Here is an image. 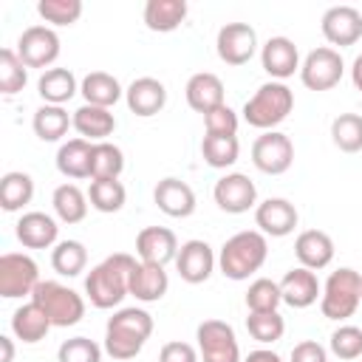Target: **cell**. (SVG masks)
<instances>
[{
	"label": "cell",
	"instance_id": "cell-1",
	"mask_svg": "<svg viewBox=\"0 0 362 362\" xmlns=\"http://www.w3.org/2000/svg\"><path fill=\"white\" fill-rule=\"evenodd\" d=\"M136 269V257L116 252L90 269L85 277V294L93 308H113L130 294V274Z\"/></svg>",
	"mask_w": 362,
	"mask_h": 362
},
{
	"label": "cell",
	"instance_id": "cell-2",
	"mask_svg": "<svg viewBox=\"0 0 362 362\" xmlns=\"http://www.w3.org/2000/svg\"><path fill=\"white\" fill-rule=\"evenodd\" d=\"M153 334V317L144 308H119L105 325V351L116 362H127L141 354Z\"/></svg>",
	"mask_w": 362,
	"mask_h": 362
},
{
	"label": "cell",
	"instance_id": "cell-3",
	"mask_svg": "<svg viewBox=\"0 0 362 362\" xmlns=\"http://www.w3.org/2000/svg\"><path fill=\"white\" fill-rule=\"evenodd\" d=\"M269 257V243H266V235L257 232V229H243V232H235L223 246H221V255H218V266H221V274L229 277V280H246L249 274H255Z\"/></svg>",
	"mask_w": 362,
	"mask_h": 362
},
{
	"label": "cell",
	"instance_id": "cell-4",
	"mask_svg": "<svg viewBox=\"0 0 362 362\" xmlns=\"http://www.w3.org/2000/svg\"><path fill=\"white\" fill-rule=\"evenodd\" d=\"M291 107H294L291 88L272 79V82L260 85L252 99H246L243 119H246V124H252V127H257V130L266 133V130H274L291 113Z\"/></svg>",
	"mask_w": 362,
	"mask_h": 362
},
{
	"label": "cell",
	"instance_id": "cell-5",
	"mask_svg": "<svg viewBox=\"0 0 362 362\" xmlns=\"http://www.w3.org/2000/svg\"><path fill=\"white\" fill-rule=\"evenodd\" d=\"M362 303V274L342 266L337 272L328 274L325 286H322V294H320V311L325 320H348L354 317V311L359 308Z\"/></svg>",
	"mask_w": 362,
	"mask_h": 362
},
{
	"label": "cell",
	"instance_id": "cell-6",
	"mask_svg": "<svg viewBox=\"0 0 362 362\" xmlns=\"http://www.w3.org/2000/svg\"><path fill=\"white\" fill-rule=\"evenodd\" d=\"M31 303H37L45 311V317L51 320L54 328L76 325L85 317L82 294H76L74 288H68V286H62L57 280H40L34 294H31Z\"/></svg>",
	"mask_w": 362,
	"mask_h": 362
},
{
	"label": "cell",
	"instance_id": "cell-7",
	"mask_svg": "<svg viewBox=\"0 0 362 362\" xmlns=\"http://www.w3.org/2000/svg\"><path fill=\"white\" fill-rule=\"evenodd\" d=\"M40 283V269L28 255L20 252H6L0 257V294L6 300L17 297H31Z\"/></svg>",
	"mask_w": 362,
	"mask_h": 362
},
{
	"label": "cell",
	"instance_id": "cell-8",
	"mask_svg": "<svg viewBox=\"0 0 362 362\" xmlns=\"http://www.w3.org/2000/svg\"><path fill=\"white\" fill-rule=\"evenodd\" d=\"M198 351L204 362H240V345L235 331L223 320H204L195 331Z\"/></svg>",
	"mask_w": 362,
	"mask_h": 362
},
{
	"label": "cell",
	"instance_id": "cell-9",
	"mask_svg": "<svg viewBox=\"0 0 362 362\" xmlns=\"http://www.w3.org/2000/svg\"><path fill=\"white\" fill-rule=\"evenodd\" d=\"M342 71H345V62L339 51L322 45V48L308 51V57L300 65V79L308 90H331L334 85H339Z\"/></svg>",
	"mask_w": 362,
	"mask_h": 362
},
{
	"label": "cell",
	"instance_id": "cell-10",
	"mask_svg": "<svg viewBox=\"0 0 362 362\" xmlns=\"http://www.w3.org/2000/svg\"><path fill=\"white\" fill-rule=\"evenodd\" d=\"M294 161V144L280 130H266L252 144V164L266 175H283Z\"/></svg>",
	"mask_w": 362,
	"mask_h": 362
},
{
	"label": "cell",
	"instance_id": "cell-11",
	"mask_svg": "<svg viewBox=\"0 0 362 362\" xmlns=\"http://www.w3.org/2000/svg\"><path fill=\"white\" fill-rule=\"evenodd\" d=\"M17 57L25 68H45L59 57V37L48 25H28L17 40Z\"/></svg>",
	"mask_w": 362,
	"mask_h": 362
},
{
	"label": "cell",
	"instance_id": "cell-12",
	"mask_svg": "<svg viewBox=\"0 0 362 362\" xmlns=\"http://www.w3.org/2000/svg\"><path fill=\"white\" fill-rule=\"evenodd\" d=\"M218 57L226 65H246L257 51V31L249 23H226L215 40Z\"/></svg>",
	"mask_w": 362,
	"mask_h": 362
},
{
	"label": "cell",
	"instance_id": "cell-13",
	"mask_svg": "<svg viewBox=\"0 0 362 362\" xmlns=\"http://www.w3.org/2000/svg\"><path fill=\"white\" fill-rule=\"evenodd\" d=\"M212 198H215L218 209H223L229 215H240L257 204V187L243 173H226L223 178L215 181Z\"/></svg>",
	"mask_w": 362,
	"mask_h": 362
},
{
	"label": "cell",
	"instance_id": "cell-14",
	"mask_svg": "<svg viewBox=\"0 0 362 362\" xmlns=\"http://www.w3.org/2000/svg\"><path fill=\"white\" fill-rule=\"evenodd\" d=\"M175 269H178L181 280L189 283V286L206 283L209 274H212V269H215V252H212V246L206 240H198V238L181 243L178 257H175Z\"/></svg>",
	"mask_w": 362,
	"mask_h": 362
},
{
	"label": "cell",
	"instance_id": "cell-15",
	"mask_svg": "<svg viewBox=\"0 0 362 362\" xmlns=\"http://www.w3.org/2000/svg\"><path fill=\"white\" fill-rule=\"evenodd\" d=\"M322 37L331 45H354L362 37V11L354 6H331L320 20Z\"/></svg>",
	"mask_w": 362,
	"mask_h": 362
},
{
	"label": "cell",
	"instance_id": "cell-16",
	"mask_svg": "<svg viewBox=\"0 0 362 362\" xmlns=\"http://www.w3.org/2000/svg\"><path fill=\"white\" fill-rule=\"evenodd\" d=\"M136 255L141 257V263L167 266L178 257V238L167 226H144L136 235Z\"/></svg>",
	"mask_w": 362,
	"mask_h": 362
},
{
	"label": "cell",
	"instance_id": "cell-17",
	"mask_svg": "<svg viewBox=\"0 0 362 362\" xmlns=\"http://www.w3.org/2000/svg\"><path fill=\"white\" fill-rule=\"evenodd\" d=\"M260 62L274 82H283L294 76V71H300V51L288 37H269L260 48Z\"/></svg>",
	"mask_w": 362,
	"mask_h": 362
},
{
	"label": "cell",
	"instance_id": "cell-18",
	"mask_svg": "<svg viewBox=\"0 0 362 362\" xmlns=\"http://www.w3.org/2000/svg\"><path fill=\"white\" fill-rule=\"evenodd\" d=\"M297 221H300V215H297L294 204L286 198H266L263 204L255 206V223L260 226L263 235L286 238L294 232Z\"/></svg>",
	"mask_w": 362,
	"mask_h": 362
},
{
	"label": "cell",
	"instance_id": "cell-19",
	"mask_svg": "<svg viewBox=\"0 0 362 362\" xmlns=\"http://www.w3.org/2000/svg\"><path fill=\"white\" fill-rule=\"evenodd\" d=\"M153 201L156 206L170 215V218H189L195 212V192L187 181L181 178H161L153 189Z\"/></svg>",
	"mask_w": 362,
	"mask_h": 362
},
{
	"label": "cell",
	"instance_id": "cell-20",
	"mask_svg": "<svg viewBox=\"0 0 362 362\" xmlns=\"http://www.w3.org/2000/svg\"><path fill=\"white\" fill-rule=\"evenodd\" d=\"M124 102H127L130 113L147 119V116H156L158 110H164V105H167V88H164V82H158L153 76H139V79H133L127 85Z\"/></svg>",
	"mask_w": 362,
	"mask_h": 362
},
{
	"label": "cell",
	"instance_id": "cell-21",
	"mask_svg": "<svg viewBox=\"0 0 362 362\" xmlns=\"http://www.w3.org/2000/svg\"><path fill=\"white\" fill-rule=\"evenodd\" d=\"M280 294H283V303L286 305H291V308H308L320 297V280H317V274L311 269L294 266V269H288L283 274Z\"/></svg>",
	"mask_w": 362,
	"mask_h": 362
},
{
	"label": "cell",
	"instance_id": "cell-22",
	"mask_svg": "<svg viewBox=\"0 0 362 362\" xmlns=\"http://www.w3.org/2000/svg\"><path fill=\"white\" fill-rule=\"evenodd\" d=\"M294 255H297L300 266H305L311 272H320L334 260V240L322 229H305L294 240Z\"/></svg>",
	"mask_w": 362,
	"mask_h": 362
},
{
	"label": "cell",
	"instance_id": "cell-23",
	"mask_svg": "<svg viewBox=\"0 0 362 362\" xmlns=\"http://www.w3.org/2000/svg\"><path fill=\"white\" fill-rule=\"evenodd\" d=\"M184 93H187V105H189L195 113H201V116H206L209 110L226 105V102H223V82H221L215 74H209V71L192 74V76L187 79Z\"/></svg>",
	"mask_w": 362,
	"mask_h": 362
},
{
	"label": "cell",
	"instance_id": "cell-24",
	"mask_svg": "<svg viewBox=\"0 0 362 362\" xmlns=\"http://www.w3.org/2000/svg\"><path fill=\"white\" fill-rule=\"evenodd\" d=\"M17 240L25 246V249H48L57 243V235H59V226L51 215L45 212H25L20 221H17Z\"/></svg>",
	"mask_w": 362,
	"mask_h": 362
},
{
	"label": "cell",
	"instance_id": "cell-25",
	"mask_svg": "<svg viewBox=\"0 0 362 362\" xmlns=\"http://www.w3.org/2000/svg\"><path fill=\"white\" fill-rule=\"evenodd\" d=\"M170 288V277L164 272V266L156 263H136L133 274H130V294L139 303H158Z\"/></svg>",
	"mask_w": 362,
	"mask_h": 362
},
{
	"label": "cell",
	"instance_id": "cell-26",
	"mask_svg": "<svg viewBox=\"0 0 362 362\" xmlns=\"http://www.w3.org/2000/svg\"><path fill=\"white\" fill-rule=\"evenodd\" d=\"M74 130L79 133V139H88L93 144L105 141L113 130H116V119L107 107H96V105H82L74 113Z\"/></svg>",
	"mask_w": 362,
	"mask_h": 362
},
{
	"label": "cell",
	"instance_id": "cell-27",
	"mask_svg": "<svg viewBox=\"0 0 362 362\" xmlns=\"http://www.w3.org/2000/svg\"><path fill=\"white\" fill-rule=\"evenodd\" d=\"M93 144L88 139H71L57 150V170L65 178H90Z\"/></svg>",
	"mask_w": 362,
	"mask_h": 362
},
{
	"label": "cell",
	"instance_id": "cell-28",
	"mask_svg": "<svg viewBox=\"0 0 362 362\" xmlns=\"http://www.w3.org/2000/svg\"><path fill=\"white\" fill-rule=\"evenodd\" d=\"M79 85H76V76L68 71V68H48L42 71V76L37 79V93L42 96L45 105H65L76 96Z\"/></svg>",
	"mask_w": 362,
	"mask_h": 362
},
{
	"label": "cell",
	"instance_id": "cell-29",
	"mask_svg": "<svg viewBox=\"0 0 362 362\" xmlns=\"http://www.w3.org/2000/svg\"><path fill=\"white\" fill-rule=\"evenodd\" d=\"M79 93L85 96V105H96V107H107V110L124 96L119 79L113 74H105V71H90L82 79Z\"/></svg>",
	"mask_w": 362,
	"mask_h": 362
},
{
	"label": "cell",
	"instance_id": "cell-30",
	"mask_svg": "<svg viewBox=\"0 0 362 362\" xmlns=\"http://www.w3.org/2000/svg\"><path fill=\"white\" fill-rule=\"evenodd\" d=\"M51 328H54L51 320L45 317V311H42L37 303L20 305V308L14 311V317H11V331H14V337H17L20 342H25V345H34V342L45 339V334H48Z\"/></svg>",
	"mask_w": 362,
	"mask_h": 362
},
{
	"label": "cell",
	"instance_id": "cell-31",
	"mask_svg": "<svg viewBox=\"0 0 362 362\" xmlns=\"http://www.w3.org/2000/svg\"><path fill=\"white\" fill-rule=\"evenodd\" d=\"M187 20V3L184 0H147L144 3V25L158 34L175 31Z\"/></svg>",
	"mask_w": 362,
	"mask_h": 362
},
{
	"label": "cell",
	"instance_id": "cell-32",
	"mask_svg": "<svg viewBox=\"0 0 362 362\" xmlns=\"http://www.w3.org/2000/svg\"><path fill=\"white\" fill-rule=\"evenodd\" d=\"M31 127L40 141H59L68 133V127H74V116H68V110L59 105H42L37 107Z\"/></svg>",
	"mask_w": 362,
	"mask_h": 362
},
{
	"label": "cell",
	"instance_id": "cell-33",
	"mask_svg": "<svg viewBox=\"0 0 362 362\" xmlns=\"http://www.w3.org/2000/svg\"><path fill=\"white\" fill-rule=\"evenodd\" d=\"M34 198V178L28 173L11 170L0 178V206L6 212H17Z\"/></svg>",
	"mask_w": 362,
	"mask_h": 362
},
{
	"label": "cell",
	"instance_id": "cell-34",
	"mask_svg": "<svg viewBox=\"0 0 362 362\" xmlns=\"http://www.w3.org/2000/svg\"><path fill=\"white\" fill-rule=\"evenodd\" d=\"M51 204L62 223H79L88 215V195L76 184H59L51 195Z\"/></svg>",
	"mask_w": 362,
	"mask_h": 362
},
{
	"label": "cell",
	"instance_id": "cell-35",
	"mask_svg": "<svg viewBox=\"0 0 362 362\" xmlns=\"http://www.w3.org/2000/svg\"><path fill=\"white\" fill-rule=\"evenodd\" d=\"M122 170H124V153L116 144H110V141L93 144L90 181H119Z\"/></svg>",
	"mask_w": 362,
	"mask_h": 362
},
{
	"label": "cell",
	"instance_id": "cell-36",
	"mask_svg": "<svg viewBox=\"0 0 362 362\" xmlns=\"http://www.w3.org/2000/svg\"><path fill=\"white\" fill-rule=\"evenodd\" d=\"M51 266L62 277H76L88 266V249L79 240H59L51 252Z\"/></svg>",
	"mask_w": 362,
	"mask_h": 362
},
{
	"label": "cell",
	"instance_id": "cell-37",
	"mask_svg": "<svg viewBox=\"0 0 362 362\" xmlns=\"http://www.w3.org/2000/svg\"><path fill=\"white\" fill-rule=\"evenodd\" d=\"M201 156L209 167L215 170H226L238 161L240 156V144H238V136H204L201 141Z\"/></svg>",
	"mask_w": 362,
	"mask_h": 362
},
{
	"label": "cell",
	"instance_id": "cell-38",
	"mask_svg": "<svg viewBox=\"0 0 362 362\" xmlns=\"http://www.w3.org/2000/svg\"><path fill=\"white\" fill-rule=\"evenodd\" d=\"M331 141L342 153L362 150V116L359 113H339L331 122Z\"/></svg>",
	"mask_w": 362,
	"mask_h": 362
},
{
	"label": "cell",
	"instance_id": "cell-39",
	"mask_svg": "<svg viewBox=\"0 0 362 362\" xmlns=\"http://www.w3.org/2000/svg\"><path fill=\"white\" fill-rule=\"evenodd\" d=\"M246 331L252 334V339L272 345L283 337L286 331V320L280 317V311H249L246 317Z\"/></svg>",
	"mask_w": 362,
	"mask_h": 362
},
{
	"label": "cell",
	"instance_id": "cell-40",
	"mask_svg": "<svg viewBox=\"0 0 362 362\" xmlns=\"http://www.w3.org/2000/svg\"><path fill=\"white\" fill-rule=\"evenodd\" d=\"M25 82H28V68L23 65L14 48H3L0 51V93L14 96L17 90L25 88Z\"/></svg>",
	"mask_w": 362,
	"mask_h": 362
},
{
	"label": "cell",
	"instance_id": "cell-41",
	"mask_svg": "<svg viewBox=\"0 0 362 362\" xmlns=\"http://www.w3.org/2000/svg\"><path fill=\"white\" fill-rule=\"evenodd\" d=\"M124 184L122 181H90V189H88V201L93 209L110 215V212H119L124 206Z\"/></svg>",
	"mask_w": 362,
	"mask_h": 362
},
{
	"label": "cell",
	"instance_id": "cell-42",
	"mask_svg": "<svg viewBox=\"0 0 362 362\" xmlns=\"http://www.w3.org/2000/svg\"><path fill=\"white\" fill-rule=\"evenodd\" d=\"M280 303H283L280 283H274L269 277H257L246 291V308L249 311H277Z\"/></svg>",
	"mask_w": 362,
	"mask_h": 362
},
{
	"label": "cell",
	"instance_id": "cell-43",
	"mask_svg": "<svg viewBox=\"0 0 362 362\" xmlns=\"http://www.w3.org/2000/svg\"><path fill=\"white\" fill-rule=\"evenodd\" d=\"M37 11L51 25H74L82 17V3L79 0H40Z\"/></svg>",
	"mask_w": 362,
	"mask_h": 362
},
{
	"label": "cell",
	"instance_id": "cell-44",
	"mask_svg": "<svg viewBox=\"0 0 362 362\" xmlns=\"http://www.w3.org/2000/svg\"><path fill=\"white\" fill-rule=\"evenodd\" d=\"M57 362H102V348L88 337H71L59 345Z\"/></svg>",
	"mask_w": 362,
	"mask_h": 362
},
{
	"label": "cell",
	"instance_id": "cell-45",
	"mask_svg": "<svg viewBox=\"0 0 362 362\" xmlns=\"http://www.w3.org/2000/svg\"><path fill=\"white\" fill-rule=\"evenodd\" d=\"M331 354L339 359H359L362 356V328L339 325L331 334Z\"/></svg>",
	"mask_w": 362,
	"mask_h": 362
},
{
	"label": "cell",
	"instance_id": "cell-46",
	"mask_svg": "<svg viewBox=\"0 0 362 362\" xmlns=\"http://www.w3.org/2000/svg\"><path fill=\"white\" fill-rule=\"evenodd\" d=\"M206 136H235L238 133V113L229 105H221L204 116Z\"/></svg>",
	"mask_w": 362,
	"mask_h": 362
},
{
	"label": "cell",
	"instance_id": "cell-47",
	"mask_svg": "<svg viewBox=\"0 0 362 362\" xmlns=\"http://www.w3.org/2000/svg\"><path fill=\"white\" fill-rule=\"evenodd\" d=\"M158 362H198V351H195L189 342L173 339V342H164V345H161Z\"/></svg>",
	"mask_w": 362,
	"mask_h": 362
},
{
	"label": "cell",
	"instance_id": "cell-48",
	"mask_svg": "<svg viewBox=\"0 0 362 362\" xmlns=\"http://www.w3.org/2000/svg\"><path fill=\"white\" fill-rule=\"evenodd\" d=\"M291 362H328V351L314 339H303L291 348Z\"/></svg>",
	"mask_w": 362,
	"mask_h": 362
},
{
	"label": "cell",
	"instance_id": "cell-49",
	"mask_svg": "<svg viewBox=\"0 0 362 362\" xmlns=\"http://www.w3.org/2000/svg\"><path fill=\"white\" fill-rule=\"evenodd\" d=\"M243 362H283V359H280L274 351H269V348H257V351H252Z\"/></svg>",
	"mask_w": 362,
	"mask_h": 362
},
{
	"label": "cell",
	"instance_id": "cell-50",
	"mask_svg": "<svg viewBox=\"0 0 362 362\" xmlns=\"http://www.w3.org/2000/svg\"><path fill=\"white\" fill-rule=\"evenodd\" d=\"M351 82H354V88L356 90H362V54L354 59V65H351Z\"/></svg>",
	"mask_w": 362,
	"mask_h": 362
},
{
	"label": "cell",
	"instance_id": "cell-51",
	"mask_svg": "<svg viewBox=\"0 0 362 362\" xmlns=\"http://www.w3.org/2000/svg\"><path fill=\"white\" fill-rule=\"evenodd\" d=\"M0 348H3V359L0 362H14V342H11V337H0Z\"/></svg>",
	"mask_w": 362,
	"mask_h": 362
}]
</instances>
